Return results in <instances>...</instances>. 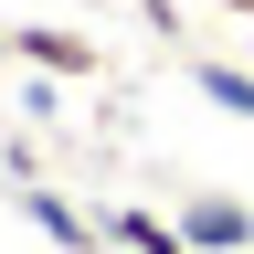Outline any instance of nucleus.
I'll return each instance as SVG.
<instances>
[{"label": "nucleus", "instance_id": "nucleus-4", "mask_svg": "<svg viewBox=\"0 0 254 254\" xmlns=\"http://www.w3.org/2000/svg\"><path fill=\"white\" fill-rule=\"evenodd\" d=\"M106 244H117V254H190L180 212H148V201H117V212H106Z\"/></svg>", "mask_w": 254, "mask_h": 254}, {"label": "nucleus", "instance_id": "nucleus-5", "mask_svg": "<svg viewBox=\"0 0 254 254\" xmlns=\"http://www.w3.org/2000/svg\"><path fill=\"white\" fill-rule=\"evenodd\" d=\"M190 95H201V106H222V117H244V127H254V64H212V53H201V64H190Z\"/></svg>", "mask_w": 254, "mask_h": 254}, {"label": "nucleus", "instance_id": "nucleus-1", "mask_svg": "<svg viewBox=\"0 0 254 254\" xmlns=\"http://www.w3.org/2000/svg\"><path fill=\"white\" fill-rule=\"evenodd\" d=\"M11 212H21L53 254H106V212H74L53 180H11Z\"/></svg>", "mask_w": 254, "mask_h": 254}, {"label": "nucleus", "instance_id": "nucleus-2", "mask_svg": "<svg viewBox=\"0 0 254 254\" xmlns=\"http://www.w3.org/2000/svg\"><path fill=\"white\" fill-rule=\"evenodd\" d=\"M180 233H190V254H244V244H254V201L190 190V201H180Z\"/></svg>", "mask_w": 254, "mask_h": 254}, {"label": "nucleus", "instance_id": "nucleus-7", "mask_svg": "<svg viewBox=\"0 0 254 254\" xmlns=\"http://www.w3.org/2000/svg\"><path fill=\"white\" fill-rule=\"evenodd\" d=\"M212 11H244V21H254V0H212Z\"/></svg>", "mask_w": 254, "mask_h": 254}, {"label": "nucleus", "instance_id": "nucleus-3", "mask_svg": "<svg viewBox=\"0 0 254 254\" xmlns=\"http://www.w3.org/2000/svg\"><path fill=\"white\" fill-rule=\"evenodd\" d=\"M11 32H21V64H32V74H64V85H85L95 64H106V53L85 43V32H64V21H11Z\"/></svg>", "mask_w": 254, "mask_h": 254}, {"label": "nucleus", "instance_id": "nucleus-6", "mask_svg": "<svg viewBox=\"0 0 254 254\" xmlns=\"http://www.w3.org/2000/svg\"><path fill=\"white\" fill-rule=\"evenodd\" d=\"M0 64H21V32H0Z\"/></svg>", "mask_w": 254, "mask_h": 254}]
</instances>
